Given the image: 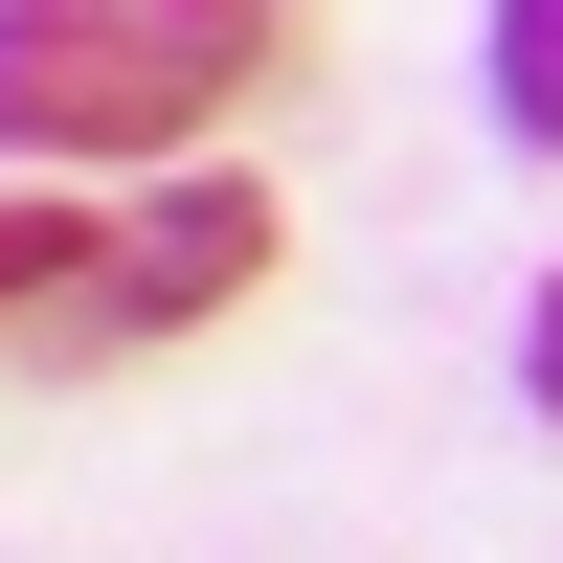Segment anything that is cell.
<instances>
[{"label": "cell", "instance_id": "cell-1", "mask_svg": "<svg viewBox=\"0 0 563 563\" xmlns=\"http://www.w3.org/2000/svg\"><path fill=\"white\" fill-rule=\"evenodd\" d=\"M294 45V0H0V158H180Z\"/></svg>", "mask_w": 563, "mask_h": 563}, {"label": "cell", "instance_id": "cell-2", "mask_svg": "<svg viewBox=\"0 0 563 563\" xmlns=\"http://www.w3.org/2000/svg\"><path fill=\"white\" fill-rule=\"evenodd\" d=\"M271 249H294V225H271V180H180L158 225H113V271L68 294V339H90V361L203 339V316H249V294H271Z\"/></svg>", "mask_w": 563, "mask_h": 563}, {"label": "cell", "instance_id": "cell-3", "mask_svg": "<svg viewBox=\"0 0 563 563\" xmlns=\"http://www.w3.org/2000/svg\"><path fill=\"white\" fill-rule=\"evenodd\" d=\"M90 271H113V225H68V203L23 180V203H0V316H68Z\"/></svg>", "mask_w": 563, "mask_h": 563}, {"label": "cell", "instance_id": "cell-4", "mask_svg": "<svg viewBox=\"0 0 563 563\" xmlns=\"http://www.w3.org/2000/svg\"><path fill=\"white\" fill-rule=\"evenodd\" d=\"M496 135L563 158V0H496Z\"/></svg>", "mask_w": 563, "mask_h": 563}, {"label": "cell", "instance_id": "cell-5", "mask_svg": "<svg viewBox=\"0 0 563 563\" xmlns=\"http://www.w3.org/2000/svg\"><path fill=\"white\" fill-rule=\"evenodd\" d=\"M519 384H541V429H563V271H541V316H519Z\"/></svg>", "mask_w": 563, "mask_h": 563}]
</instances>
